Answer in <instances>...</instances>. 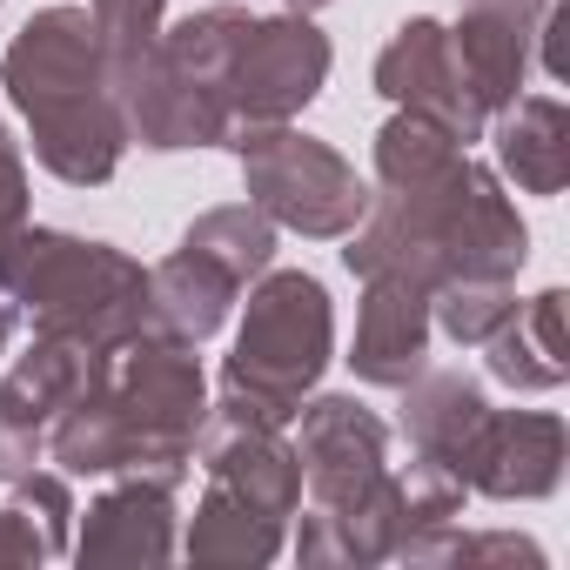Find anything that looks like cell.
Wrapping results in <instances>:
<instances>
[{
	"mask_svg": "<svg viewBox=\"0 0 570 570\" xmlns=\"http://www.w3.org/2000/svg\"><path fill=\"white\" fill-rule=\"evenodd\" d=\"M202 396L208 390L195 343L148 323L141 336L108 350L88 390L48 423V456L68 476H121V470L181 476L195 456V430L208 416Z\"/></svg>",
	"mask_w": 570,
	"mask_h": 570,
	"instance_id": "obj_1",
	"label": "cell"
},
{
	"mask_svg": "<svg viewBox=\"0 0 570 570\" xmlns=\"http://www.w3.org/2000/svg\"><path fill=\"white\" fill-rule=\"evenodd\" d=\"M0 81H8L14 108L28 115L35 155H41L48 175L75 181V188H101L121 168L128 121H121V95L108 81L88 8L35 14L14 35L8 61H0Z\"/></svg>",
	"mask_w": 570,
	"mask_h": 570,
	"instance_id": "obj_2",
	"label": "cell"
},
{
	"mask_svg": "<svg viewBox=\"0 0 570 570\" xmlns=\"http://www.w3.org/2000/svg\"><path fill=\"white\" fill-rule=\"evenodd\" d=\"M0 296L35 323V336H68L101 356L148 330V268L61 228H14L0 242Z\"/></svg>",
	"mask_w": 570,
	"mask_h": 570,
	"instance_id": "obj_3",
	"label": "cell"
},
{
	"mask_svg": "<svg viewBox=\"0 0 570 570\" xmlns=\"http://www.w3.org/2000/svg\"><path fill=\"white\" fill-rule=\"evenodd\" d=\"M330 350H336L330 289L303 268H275V275L262 268L255 296H248V323L222 370V396L268 423H289L303 396L316 390V376L330 370Z\"/></svg>",
	"mask_w": 570,
	"mask_h": 570,
	"instance_id": "obj_4",
	"label": "cell"
},
{
	"mask_svg": "<svg viewBox=\"0 0 570 570\" xmlns=\"http://www.w3.org/2000/svg\"><path fill=\"white\" fill-rule=\"evenodd\" d=\"M268 262H275V222L255 202L208 208L181 235V248L161 268H148V323L181 343H208Z\"/></svg>",
	"mask_w": 570,
	"mask_h": 570,
	"instance_id": "obj_5",
	"label": "cell"
},
{
	"mask_svg": "<svg viewBox=\"0 0 570 570\" xmlns=\"http://www.w3.org/2000/svg\"><path fill=\"white\" fill-rule=\"evenodd\" d=\"M228 148L242 155V188L248 202L275 222L316 242H336L363 222L370 188L363 175L316 135H296L289 121H242L228 128Z\"/></svg>",
	"mask_w": 570,
	"mask_h": 570,
	"instance_id": "obj_6",
	"label": "cell"
},
{
	"mask_svg": "<svg viewBox=\"0 0 570 570\" xmlns=\"http://www.w3.org/2000/svg\"><path fill=\"white\" fill-rule=\"evenodd\" d=\"M330 81V41L309 14H275V21H255L242 55H235V75H228V121H289L303 115Z\"/></svg>",
	"mask_w": 570,
	"mask_h": 570,
	"instance_id": "obj_7",
	"label": "cell"
},
{
	"mask_svg": "<svg viewBox=\"0 0 570 570\" xmlns=\"http://www.w3.org/2000/svg\"><path fill=\"white\" fill-rule=\"evenodd\" d=\"M296 416H303L296 463H303V490H309L316 517H336V510L363 503L390 476V430L356 396H316Z\"/></svg>",
	"mask_w": 570,
	"mask_h": 570,
	"instance_id": "obj_8",
	"label": "cell"
},
{
	"mask_svg": "<svg viewBox=\"0 0 570 570\" xmlns=\"http://www.w3.org/2000/svg\"><path fill=\"white\" fill-rule=\"evenodd\" d=\"M376 88L396 101V108H416V115H430V121H443L463 148L483 135V101H476V88H470V75H463V61H456V41H450V28L443 21H403L396 28V41L376 55Z\"/></svg>",
	"mask_w": 570,
	"mask_h": 570,
	"instance_id": "obj_9",
	"label": "cell"
},
{
	"mask_svg": "<svg viewBox=\"0 0 570 570\" xmlns=\"http://www.w3.org/2000/svg\"><path fill=\"white\" fill-rule=\"evenodd\" d=\"M563 470V423L550 410H490L476 443L463 450L456 476L463 490H483L497 503L510 497H550Z\"/></svg>",
	"mask_w": 570,
	"mask_h": 570,
	"instance_id": "obj_10",
	"label": "cell"
},
{
	"mask_svg": "<svg viewBox=\"0 0 570 570\" xmlns=\"http://www.w3.org/2000/svg\"><path fill=\"white\" fill-rule=\"evenodd\" d=\"M543 14H550V0H463V21L450 28V41H456V61L470 75L483 115L517 101Z\"/></svg>",
	"mask_w": 570,
	"mask_h": 570,
	"instance_id": "obj_11",
	"label": "cell"
},
{
	"mask_svg": "<svg viewBox=\"0 0 570 570\" xmlns=\"http://www.w3.org/2000/svg\"><path fill=\"white\" fill-rule=\"evenodd\" d=\"M370 296H363V316H356V376L376 383V390H403L423 356H430V289L403 275H363Z\"/></svg>",
	"mask_w": 570,
	"mask_h": 570,
	"instance_id": "obj_12",
	"label": "cell"
},
{
	"mask_svg": "<svg viewBox=\"0 0 570 570\" xmlns=\"http://www.w3.org/2000/svg\"><path fill=\"white\" fill-rule=\"evenodd\" d=\"M175 483L161 470H121V483L88 510L81 557L95 563H161L175 550Z\"/></svg>",
	"mask_w": 570,
	"mask_h": 570,
	"instance_id": "obj_13",
	"label": "cell"
},
{
	"mask_svg": "<svg viewBox=\"0 0 570 570\" xmlns=\"http://www.w3.org/2000/svg\"><path fill=\"white\" fill-rule=\"evenodd\" d=\"M483 416H490V403L463 370H430V376L416 370L403 383V436L416 443V456H436V463L456 470L463 450L476 443Z\"/></svg>",
	"mask_w": 570,
	"mask_h": 570,
	"instance_id": "obj_14",
	"label": "cell"
},
{
	"mask_svg": "<svg viewBox=\"0 0 570 570\" xmlns=\"http://www.w3.org/2000/svg\"><path fill=\"white\" fill-rule=\"evenodd\" d=\"M490 356V376L510 383V390H557L570 376V356H563V289H543L530 309H510L497 323V336L483 343Z\"/></svg>",
	"mask_w": 570,
	"mask_h": 570,
	"instance_id": "obj_15",
	"label": "cell"
},
{
	"mask_svg": "<svg viewBox=\"0 0 570 570\" xmlns=\"http://www.w3.org/2000/svg\"><path fill=\"white\" fill-rule=\"evenodd\" d=\"M497 161L517 175L530 195H557L570 175V115L557 95H517L510 115L497 121Z\"/></svg>",
	"mask_w": 570,
	"mask_h": 570,
	"instance_id": "obj_16",
	"label": "cell"
},
{
	"mask_svg": "<svg viewBox=\"0 0 570 570\" xmlns=\"http://www.w3.org/2000/svg\"><path fill=\"white\" fill-rule=\"evenodd\" d=\"M248 28H255V14H242V8H202V14H188L181 28H168V35L155 41V55H161L181 81H195V88H208L215 101H228V75H235V55H242ZM228 128H235V121H228Z\"/></svg>",
	"mask_w": 570,
	"mask_h": 570,
	"instance_id": "obj_17",
	"label": "cell"
},
{
	"mask_svg": "<svg viewBox=\"0 0 570 570\" xmlns=\"http://www.w3.org/2000/svg\"><path fill=\"white\" fill-rule=\"evenodd\" d=\"M275 550H282V517H268V510L242 503L235 490L208 483V497L195 510V530H188V557H202V563H268Z\"/></svg>",
	"mask_w": 570,
	"mask_h": 570,
	"instance_id": "obj_18",
	"label": "cell"
},
{
	"mask_svg": "<svg viewBox=\"0 0 570 570\" xmlns=\"http://www.w3.org/2000/svg\"><path fill=\"white\" fill-rule=\"evenodd\" d=\"M161 8L168 0H95L88 21H95V41H101V61H108V81L121 88L161 41Z\"/></svg>",
	"mask_w": 570,
	"mask_h": 570,
	"instance_id": "obj_19",
	"label": "cell"
},
{
	"mask_svg": "<svg viewBox=\"0 0 570 570\" xmlns=\"http://www.w3.org/2000/svg\"><path fill=\"white\" fill-rule=\"evenodd\" d=\"M510 309H517V296H510V282H497V275H456V282H443L436 303H430L443 336L463 343V350H483Z\"/></svg>",
	"mask_w": 570,
	"mask_h": 570,
	"instance_id": "obj_20",
	"label": "cell"
},
{
	"mask_svg": "<svg viewBox=\"0 0 570 570\" xmlns=\"http://www.w3.org/2000/svg\"><path fill=\"white\" fill-rule=\"evenodd\" d=\"M41 557H61L55 537L35 523V510L14 497V503H0V563H41Z\"/></svg>",
	"mask_w": 570,
	"mask_h": 570,
	"instance_id": "obj_21",
	"label": "cell"
},
{
	"mask_svg": "<svg viewBox=\"0 0 570 570\" xmlns=\"http://www.w3.org/2000/svg\"><path fill=\"white\" fill-rule=\"evenodd\" d=\"M14 228H28V168H21V148L0 128V242Z\"/></svg>",
	"mask_w": 570,
	"mask_h": 570,
	"instance_id": "obj_22",
	"label": "cell"
},
{
	"mask_svg": "<svg viewBox=\"0 0 570 570\" xmlns=\"http://www.w3.org/2000/svg\"><path fill=\"white\" fill-rule=\"evenodd\" d=\"M41 450H48V436H41V430H28V423H14L8 410H0V483L28 476V470L41 463Z\"/></svg>",
	"mask_w": 570,
	"mask_h": 570,
	"instance_id": "obj_23",
	"label": "cell"
},
{
	"mask_svg": "<svg viewBox=\"0 0 570 570\" xmlns=\"http://www.w3.org/2000/svg\"><path fill=\"white\" fill-rule=\"evenodd\" d=\"M14 330H21V309L0 296V356H8V343H14Z\"/></svg>",
	"mask_w": 570,
	"mask_h": 570,
	"instance_id": "obj_24",
	"label": "cell"
},
{
	"mask_svg": "<svg viewBox=\"0 0 570 570\" xmlns=\"http://www.w3.org/2000/svg\"><path fill=\"white\" fill-rule=\"evenodd\" d=\"M289 14H316V8H330V0H282Z\"/></svg>",
	"mask_w": 570,
	"mask_h": 570,
	"instance_id": "obj_25",
	"label": "cell"
}]
</instances>
